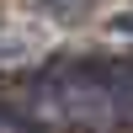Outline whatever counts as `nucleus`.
<instances>
[{"instance_id": "nucleus-1", "label": "nucleus", "mask_w": 133, "mask_h": 133, "mask_svg": "<svg viewBox=\"0 0 133 133\" xmlns=\"http://www.w3.org/2000/svg\"><path fill=\"white\" fill-rule=\"evenodd\" d=\"M32 112L53 128H75V133H112L128 128V107H123V64H59L32 85Z\"/></svg>"}, {"instance_id": "nucleus-2", "label": "nucleus", "mask_w": 133, "mask_h": 133, "mask_svg": "<svg viewBox=\"0 0 133 133\" xmlns=\"http://www.w3.org/2000/svg\"><path fill=\"white\" fill-rule=\"evenodd\" d=\"M43 5H53V11H75L80 0H43Z\"/></svg>"}]
</instances>
